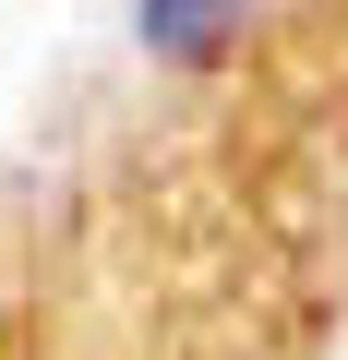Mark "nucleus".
Listing matches in <instances>:
<instances>
[{
	"label": "nucleus",
	"instance_id": "1",
	"mask_svg": "<svg viewBox=\"0 0 348 360\" xmlns=\"http://www.w3.org/2000/svg\"><path fill=\"white\" fill-rule=\"evenodd\" d=\"M252 13H264V0H144V37H156L168 60H205V49H228Z\"/></svg>",
	"mask_w": 348,
	"mask_h": 360
}]
</instances>
